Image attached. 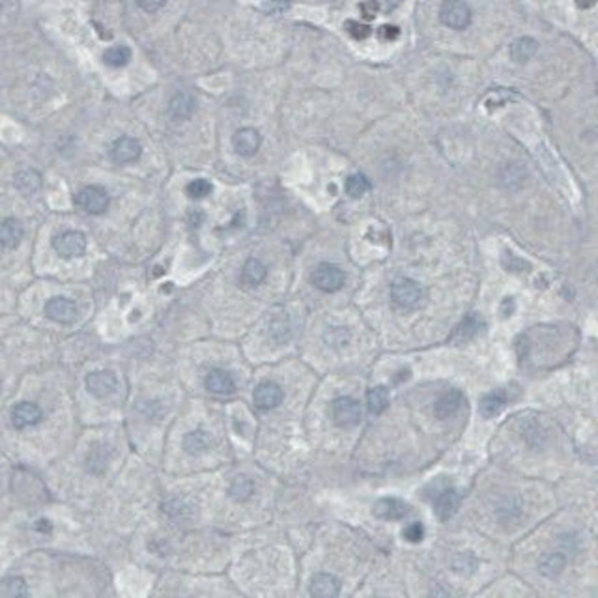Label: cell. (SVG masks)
Returning <instances> with one entry per match:
<instances>
[{
  "instance_id": "obj_36",
  "label": "cell",
  "mask_w": 598,
  "mask_h": 598,
  "mask_svg": "<svg viewBox=\"0 0 598 598\" xmlns=\"http://www.w3.org/2000/svg\"><path fill=\"white\" fill-rule=\"evenodd\" d=\"M399 36H400V30H399V26H394V25H384L378 30V38L382 39V41H394Z\"/></svg>"
},
{
  "instance_id": "obj_17",
  "label": "cell",
  "mask_w": 598,
  "mask_h": 598,
  "mask_svg": "<svg viewBox=\"0 0 598 598\" xmlns=\"http://www.w3.org/2000/svg\"><path fill=\"white\" fill-rule=\"evenodd\" d=\"M341 593V584L335 576L331 574H317L314 578L311 579V594L318 598H333L339 597Z\"/></svg>"
},
{
  "instance_id": "obj_7",
  "label": "cell",
  "mask_w": 598,
  "mask_h": 598,
  "mask_svg": "<svg viewBox=\"0 0 598 598\" xmlns=\"http://www.w3.org/2000/svg\"><path fill=\"white\" fill-rule=\"evenodd\" d=\"M142 154L141 142L133 139V136H120L116 141L112 142L111 146V159L116 163V165H129V163H135L139 161Z\"/></svg>"
},
{
  "instance_id": "obj_25",
  "label": "cell",
  "mask_w": 598,
  "mask_h": 598,
  "mask_svg": "<svg viewBox=\"0 0 598 598\" xmlns=\"http://www.w3.org/2000/svg\"><path fill=\"white\" fill-rule=\"evenodd\" d=\"M211 447V436L204 430H193L184 438V449L189 454H200Z\"/></svg>"
},
{
  "instance_id": "obj_34",
  "label": "cell",
  "mask_w": 598,
  "mask_h": 598,
  "mask_svg": "<svg viewBox=\"0 0 598 598\" xmlns=\"http://www.w3.org/2000/svg\"><path fill=\"white\" fill-rule=\"evenodd\" d=\"M402 537L408 540V542H414V544H415V542H421V540H423V537H424L423 524L414 522V524L406 525V527H404V531H402Z\"/></svg>"
},
{
  "instance_id": "obj_16",
  "label": "cell",
  "mask_w": 598,
  "mask_h": 598,
  "mask_svg": "<svg viewBox=\"0 0 598 598\" xmlns=\"http://www.w3.org/2000/svg\"><path fill=\"white\" fill-rule=\"evenodd\" d=\"M372 512L379 520H400L408 514V505L394 497H384V499L376 501Z\"/></svg>"
},
{
  "instance_id": "obj_3",
  "label": "cell",
  "mask_w": 598,
  "mask_h": 598,
  "mask_svg": "<svg viewBox=\"0 0 598 598\" xmlns=\"http://www.w3.org/2000/svg\"><path fill=\"white\" fill-rule=\"evenodd\" d=\"M439 21L452 30H464L472 23V10L464 0H445L439 8Z\"/></svg>"
},
{
  "instance_id": "obj_11",
  "label": "cell",
  "mask_w": 598,
  "mask_h": 598,
  "mask_svg": "<svg viewBox=\"0 0 598 598\" xmlns=\"http://www.w3.org/2000/svg\"><path fill=\"white\" fill-rule=\"evenodd\" d=\"M23 224L19 223L14 217H8V219H0V256L4 251H11V249H17L23 239Z\"/></svg>"
},
{
  "instance_id": "obj_28",
  "label": "cell",
  "mask_w": 598,
  "mask_h": 598,
  "mask_svg": "<svg viewBox=\"0 0 598 598\" xmlns=\"http://www.w3.org/2000/svg\"><path fill=\"white\" fill-rule=\"evenodd\" d=\"M131 60V49L126 47V45H116V47H111V49L105 51L103 54V62L111 66V68H124L127 66Z\"/></svg>"
},
{
  "instance_id": "obj_4",
  "label": "cell",
  "mask_w": 598,
  "mask_h": 598,
  "mask_svg": "<svg viewBox=\"0 0 598 598\" xmlns=\"http://www.w3.org/2000/svg\"><path fill=\"white\" fill-rule=\"evenodd\" d=\"M331 415L341 428H354L361 423V406L350 397H341L331 404Z\"/></svg>"
},
{
  "instance_id": "obj_27",
  "label": "cell",
  "mask_w": 598,
  "mask_h": 598,
  "mask_svg": "<svg viewBox=\"0 0 598 598\" xmlns=\"http://www.w3.org/2000/svg\"><path fill=\"white\" fill-rule=\"evenodd\" d=\"M505 404H507L505 394H503V393H490V394H487V397H482L481 406H479V408H481L482 417L492 419V417H496V415H499L501 412H503Z\"/></svg>"
},
{
  "instance_id": "obj_18",
  "label": "cell",
  "mask_w": 598,
  "mask_h": 598,
  "mask_svg": "<svg viewBox=\"0 0 598 598\" xmlns=\"http://www.w3.org/2000/svg\"><path fill=\"white\" fill-rule=\"evenodd\" d=\"M206 389L215 394H232L236 391V382L229 372L215 369L206 376Z\"/></svg>"
},
{
  "instance_id": "obj_22",
  "label": "cell",
  "mask_w": 598,
  "mask_h": 598,
  "mask_svg": "<svg viewBox=\"0 0 598 598\" xmlns=\"http://www.w3.org/2000/svg\"><path fill=\"white\" fill-rule=\"evenodd\" d=\"M14 184L23 195L30 196L41 189V176L34 169H25V171H19L15 174Z\"/></svg>"
},
{
  "instance_id": "obj_39",
  "label": "cell",
  "mask_w": 598,
  "mask_h": 598,
  "mask_svg": "<svg viewBox=\"0 0 598 598\" xmlns=\"http://www.w3.org/2000/svg\"><path fill=\"white\" fill-rule=\"evenodd\" d=\"M576 4H578L579 8H591V6L597 4V0H576Z\"/></svg>"
},
{
  "instance_id": "obj_2",
  "label": "cell",
  "mask_w": 598,
  "mask_h": 598,
  "mask_svg": "<svg viewBox=\"0 0 598 598\" xmlns=\"http://www.w3.org/2000/svg\"><path fill=\"white\" fill-rule=\"evenodd\" d=\"M53 249L60 258L71 260V258L83 256L86 253V236L79 230H66L54 236Z\"/></svg>"
},
{
  "instance_id": "obj_10",
  "label": "cell",
  "mask_w": 598,
  "mask_h": 598,
  "mask_svg": "<svg viewBox=\"0 0 598 598\" xmlns=\"http://www.w3.org/2000/svg\"><path fill=\"white\" fill-rule=\"evenodd\" d=\"M232 144L236 154L244 157H251L256 154L260 144H262V136H260V133L254 127H241V129L234 133Z\"/></svg>"
},
{
  "instance_id": "obj_31",
  "label": "cell",
  "mask_w": 598,
  "mask_h": 598,
  "mask_svg": "<svg viewBox=\"0 0 598 598\" xmlns=\"http://www.w3.org/2000/svg\"><path fill=\"white\" fill-rule=\"evenodd\" d=\"M253 490H254L253 481L247 479V477H236L232 484H230V496H232L236 501L249 499L251 494H253Z\"/></svg>"
},
{
  "instance_id": "obj_20",
  "label": "cell",
  "mask_w": 598,
  "mask_h": 598,
  "mask_svg": "<svg viewBox=\"0 0 598 598\" xmlns=\"http://www.w3.org/2000/svg\"><path fill=\"white\" fill-rule=\"evenodd\" d=\"M481 329H482L481 318L475 317V314H469V317L464 318L462 324L454 329V333L451 335V342L457 346L464 344V342L475 339V337L481 333Z\"/></svg>"
},
{
  "instance_id": "obj_38",
  "label": "cell",
  "mask_w": 598,
  "mask_h": 598,
  "mask_svg": "<svg viewBox=\"0 0 598 598\" xmlns=\"http://www.w3.org/2000/svg\"><path fill=\"white\" fill-rule=\"evenodd\" d=\"M361 14L365 15L367 19H372L378 14V2L376 0H361L359 2Z\"/></svg>"
},
{
  "instance_id": "obj_1",
  "label": "cell",
  "mask_w": 598,
  "mask_h": 598,
  "mask_svg": "<svg viewBox=\"0 0 598 598\" xmlns=\"http://www.w3.org/2000/svg\"><path fill=\"white\" fill-rule=\"evenodd\" d=\"M391 297H393V303L399 309L412 311V309L419 307V303L423 299V288L414 279H399L391 286Z\"/></svg>"
},
{
  "instance_id": "obj_13",
  "label": "cell",
  "mask_w": 598,
  "mask_h": 598,
  "mask_svg": "<svg viewBox=\"0 0 598 598\" xmlns=\"http://www.w3.org/2000/svg\"><path fill=\"white\" fill-rule=\"evenodd\" d=\"M462 404H464L462 391L449 389L443 394H439L438 400L434 402V414H436V417L438 419H447V417H451V415L457 414Z\"/></svg>"
},
{
  "instance_id": "obj_30",
  "label": "cell",
  "mask_w": 598,
  "mask_h": 598,
  "mask_svg": "<svg viewBox=\"0 0 598 598\" xmlns=\"http://www.w3.org/2000/svg\"><path fill=\"white\" fill-rule=\"evenodd\" d=\"M369 189L370 181L365 174H359V172H357V174L348 176V180H346V193H348L352 199H361Z\"/></svg>"
},
{
  "instance_id": "obj_37",
  "label": "cell",
  "mask_w": 598,
  "mask_h": 598,
  "mask_svg": "<svg viewBox=\"0 0 598 598\" xmlns=\"http://www.w3.org/2000/svg\"><path fill=\"white\" fill-rule=\"evenodd\" d=\"M136 4L146 14H156V11H159L166 4V0H136Z\"/></svg>"
},
{
  "instance_id": "obj_9",
  "label": "cell",
  "mask_w": 598,
  "mask_h": 598,
  "mask_svg": "<svg viewBox=\"0 0 598 598\" xmlns=\"http://www.w3.org/2000/svg\"><path fill=\"white\" fill-rule=\"evenodd\" d=\"M86 389L88 393L98 397V399H107L118 389V379L109 370L92 372V374L86 376Z\"/></svg>"
},
{
  "instance_id": "obj_29",
  "label": "cell",
  "mask_w": 598,
  "mask_h": 598,
  "mask_svg": "<svg viewBox=\"0 0 598 598\" xmlns=\"http://www.w3.org/2000/svg\"><path fill=\"white\" fill-rule=\"evenodd\" d=\"M564 569V557L561 554H544L539 561L540 574H544L548 578H554L561 570Z\"/></svg>"
},
{
  "instance_id": "obj_12",
  "label": "cell",
  "mask_w": 598,
  "mask_h": 598,
  "mask_svg": "<svg viewBox=\"0 0 598 598\" xmlns=\"http://www.w3.org/2000/svg\"><path fill=\"white\" fill-rule=\"evenodd\" d=\"M253 399L260 409H273L282 402V389L273 382H262L260 385H256Z\"/></svg>"
},
{
  "instance_id": "obj_15",
  "label": "cell",
  "mask_w": 598,
  "mask_h": 598,
  "mask_svg": "<svg viewBox=\"0 0 598 598\" xmlns=\"http://www.w3.org/2000/svg\"><path fill=\"white\" fill-rule=\"evenodd\" d=\"M41 419V409L39 406L32 402H21L11 409V423L15 428H29L39 423Z\"/></svg>"
},
{
  "instance_id": "obj_21",
  "label": "cell",
  "mask_w": 598,
  "mask_h": 598,
  "mask_svg": "<svg viewBox=\"0 0 598 598\" xmlns=\"http://www.w3.org/2000/svg\"><path fill=\"white\" fill-rule=\"evenodd\" d=\"M266 275H268L266 266H264L260 260H256V258H249L247 262H245L244 269H241L239 281H241L244 286L254 288V286H258V284H262Z\"/></svg>"
},
{
  "instance_id": "obj_33",
  "label": "cell",
  "mask_w": 598,
  "mask_h": 598,
  "mask_svg": "<svg viewBox=\"0 0 598 598\" xmlns=\"http://www.w3.org/2000/svg\"><path fill=\"white\" fill-rule=\"evenodd\" d=\"M346 32L352 36L354 39H367L370 34H372V30H370L369 25H365V23H359V21H348L344 25Z\"/></svg>"
},
{
  "instance_id": "obj_14",
  "label": "cell",
  "mask_w": 598,
  "mask_h": 598,
  "mask_svg": "<svg viewBox=\"0 0 598 598\" xmlns=\"http://www.w3.org/2000/svg\"><path fill=\"white\" fill-rule=\"evenodd\" d=\"M195 109L196 101L189 92H176L171 98V101H169V112L178 122L189 120L195 114Z\"/></svg>"
},
{
  "instance_id": "obj_40",
  "label": "cell",
  "mask_w": 598,
  "mask_h": 598,
  "mask_svg": "<svg viewBox=\"0 0 598 598\" xmlns=\"http://www.w3.org/2000/svg\"><path fill=\"white\" fill-rule=\"evenodd\" d=\"M2 8H4V2L0 0V14H2Z\"/></svg>"
},
{
  "instance_id": "obj_32",
  "label": "cell",
  "mask_w": 598,
  "mask_h": 598,
  "mask_svg": "<svg viewBox=\"0 0 598 598\" xmlns=\"http://www.w3.org/2000/svg\"><path fill=\"white\" fill-rule=\"evenodd\" d=\"M211 184L204 178H199V180H193L187 187H185V193L189 195V199H204L211 193Z\"/></svg>"
},
{
  "instance_id": "obj_19",
  "label": "cell",
  "mask_w": 598,
  "mask_h": 598,
  "mask_svg": "<svg viewBox=\"0 0 598 598\" xmlns=\"http://www.w3.org/2000/svg\"><path fill=\"white\" fill-rule=\"evenodd\" d=\"M460 492L454 490V488H447L439 494L438 501H436V514H438L439 520H449L454 516V512L458 511L460 507Z\"/></svg>"
},
{
  "instance_id": "obj_26",
  "label": "cell",
  "mask_w": 598,
  "mask_h": 598,
  "mask_svg": "<svg viewBox=\"0 0 598 598\" xmlns=\"http://www.w3.org/2000/svg\"><path fill=\"white\" fill-rule=\"evenodd\" d=\"M29 594L26 582L19 576H10L0 582V597L4 598H21Z\"/></svg>"
},
{
  "instance_id": "obj_6",
  "label": "cell",
  "mask_w": 598,
  "mask_h": 598,
  "mask_svg": "<svg viewBox=\"0 0 598 598\" xmlns=\"http://www.w3.org/2000/svg\"><path fill=\"white\" fill-rule=\"evenodd\" d=\"M311 282L322 292H337L344 284V273L333 264H320L311 275Z\"/></svg>"
},
{
  "instance_id": "obj_24",
  "label": "cell",
  "mask_w": 598,
  "mask_h": 598,
  "mask_svg": "<svg viewBox=\"0 0 598 598\" xmlns=\"http://www.w3.org/2000/svg\"><path fill=\"white\" fill-rule=\"evenodd\" d=\"M367 406H369L370 414H384L385 409H387V406H389V389H387L385 385L372 387V389L367 393Z\"/></svg>"
},
{
  "instance_id": "obj_8",
  "label": "cell",
  "mask_w": 598,
  "mask_h": 598,
  "mask_svg": "<svg viewBox=\"0 0 598 598\" xmlns=\"http://www.w3.org/2000/svg\"><path fill=\"white\" fill-rule=\"evenodd\" d=\"M45 314L56 324H71L77 318V305L64 296L51 297L49 302L45 303Z\"/></svg>"
},
{
  "instance_id": "obj_35",
  "label": "cell",
  "mask_w": 598,
  "mask_h": 598,
  "mask_svg": "<svg viewBox=\"0 0 598 598\" xmlns=\"http://www.w3.org/2000/svg\"><path fill=\"white\" fill-rule=\"evenodd\" d=\"M503 266H505L509 271H524V268L529 269V264L524 262L522 258L514 256L512 253H503Z\"/></svg>"
},
{
  "instance_id": "obj_23",
  "label": "cell",
  "mask_w": 598,
  "mask_h": 598,
  "mask_svg": "<svg viewBox=\"0 0 598 598\" xmlns=\"http://www.w3.org/2000/svg\"><path fill=\"white\" fill-rule=\"evenodd\" d=\"M539 51V44L535 39L529 38V36H524V38H518L514 44L511 45V59L518 64H525L527 60H531Z\"/></svg>"
},
{
  "instance_id": "obj_5",
  "label": "cell",
  "mask_w": 598,
  "mask_h": 598,
  "mask_svg": "<svg viewBox=\"0 0 598 598\" xmlns=\"http://www.w3.org/2000/svg\"><path fill=\"white\" fill-rule=\"evenodd\" d=\"M75 202L83 211L90 215H99L109 208V195L98 185H88L79 191Z\"/></svg>"
}]
</instances>
